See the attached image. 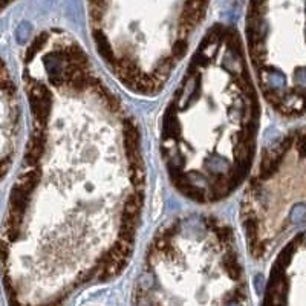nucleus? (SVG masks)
I'll return each instance as SVG.
<instances>
[{
	"label": "nucleus",
	"mask_w": 306,
	"mask_h": 306,
	"mask_svg": "<svg viewBox=\"0 0 306 306\" xmlns=\"http://www.w3.org/2000/svg\"><path fill=\"white\" fill-rule=\"evenodd\" d=\"M261 101L244 40L227 23L196 44L159 123L166 175L185 199L210 205L242 187L254 166Z\"/></svg>",
	"instance_id": "nucleus-2"
},
{
	"label": "nucleus",
	"mask_w": 306,
	"mask_h": 306,
	"mask_svg": "<svg viewBox=\"0 0 306 306\" xmlns=\"http://www.w3.org/2000/svg\"><path fill=\"white\" fill-rule=\"evenodd\" d=\"M31 133L0 230L9 306H67L135 253L147 173L135 115L84 46L49 28L23 54Z\"/></svg>",
	"instance_id": "nucleus-1"
},
{
	"label": "nucleus",
	"mask_w": 306,
	"mask_h": 306,
	"mask_svg": "<svg viewBox=\"0 0 306 306\" xmlns=\"http://www.w3.org/2000/svg\"><path fill=\"white\" fill-rule=\"evenodd\" d=\"M202 2L87 3L93 51L130 93L156 97L187 57L207 18Z\"/></svg>",
	"instance_id": "nucleus-4"
},
{
	"label": "nucleus",
	"mask_w": 306,
	"mask_h": 306,
	"mask_svg": "<svg viewBox=\"0 0 306 306\" xmlns=\"http://www.w3.org/2000/svg\"><path fill=\"white\" fill-rule=\"evenodd\" d=\"M248 279L233 228L208 213H184L149 241L132 306H248Z\"/></svg>",
	"instance_id": "nucleus-3"
}]
</instances>
